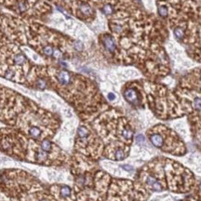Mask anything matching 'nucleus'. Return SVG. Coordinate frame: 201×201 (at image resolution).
Instances as JSON below:
<instances>
[{
  "instance_id": "obj_7",
  "label": "nucleus",
  "mask_w": 201,
  "mask_h": 201,
  "mask_svg": "<svg viewBox=\"0 0 201 201\" xmlns=\"http://www.w3.org/2000/svg\"><path fill=\"white\" fill-rule=\"evenodd\" d=\"M25 57L22 53H17L13 56V63L16 65H22L25 63Z\"/></svg>"
},
{
  "instance_id": "obj_6",
  "label": "nucleus",
  "mask_w": 201,
  "mask_h": 201,
  "mask_svg": "<svg viewBox=\"0 0 201 201\" xmlns=\"http://www.w3.org/2000/svg\"><path fill=\"white\" fill-rule=\"evenodd\" d=\"M28 134L34 139H39L42 135V131L38 127L33 126L28 130Z\"/></svg>"
},
{
  "instance_id": "obj_18",
  "label": "nucleus",
  "mask_w": 201,
  "mask_h": 201,
  "mask_svg": "<svg viewBox=\"0 0 201 201\" xmlns=\"http://www.w3.org/2000/svg\"><path fill=\"white\" fill-rule=\"evenodd\" d=\"M74 46V49H75L76 50H79V51H80V50H83V48H84V47H83V44H82L81 42H79V41L75 42Z\"/></svg>"
},
{
  "instance_id": "obj_16",
  "label": "nucleus",
  "mask_w": 201,
  "mask_h": 201,
  "mask_svg": "<svg viewBox=\"0 0 201 201\" xmlns=\"http://www.w3.org/2000/svg\"><path fill=\"white\" fill-rule=\"evenodd\" d=\"M43 53H44L46 56L50 57V56H53L54 50H53V49H52L50 46H47V47H45V48L43 49Z\"/></svg>"
},
{
  "instance_id": "obj_20",
  "label": "nucleus",
  "mask_w": 201,
  "mask_h": 201,
  "mask_svg": "<svg viewBox=\"0 0 201 201\" xmlns=\"http://www.w3.org/2000/svg\"><path fill=\"white\" fill-rule=\"evenodd\" d=\"M122 168H123L124 170H128V171H132V170H133V168H132V166H129V165H123Z\"/></svg>"
},
{
  "instance_id": "obj_3",
  "label": "nucleus",
  "mask_w": 201,
  "mask_h": 201,
  "mask_svg": "<svg viewBox=\"0 0 201 201\" xmlns=\"http://www.w3.org/2000/svg\"><path fill=\"white\" fill-rule=\"evenodd\" d=\"M124 97L129 103H131L132 104H138L139 103V95H138L137 91L133 89H126L124 92Z\"/></svg>"
},
{
  "instance_id": "obj_2",
  "label": "nucleus",
  "mask_w": 201,
  "mask_h": 201,
  "mask_svg": "<svg viewBox=\"0 0 201 201\" xmlns=\"http://www.w3.org/2000/svg\"><path fill=\"white\" fill-rule=\"evenodd\" d=\"M103 46L105 48V50L107 51H109L110 53H114L117 50V45L115 43V40L113 39V37L109 35H105L103 37Z\"/></svg>"
},
{
  "instance_id": "obj_14",
  "label": "nucleus",
  "mask_w": 201,
  "mask_h": 201,
  "mask_svg": "<svg viewBox=\"0 0 201 201\" xmlns=\"http://www.w3.org/2000/svg\"><path fill=\"white\" fill-rule=\"evenodd\" d=\"M157 10H158V14H159L161 17L166 18V17L168 16V7H167L166 6H164V5L159 6Z\"/></svg>"
},
{
  "instance_id": "obj_8",
  "label": "nucleus",
  "mask_w": 201,
  "mask_h": 201,
  "mask_svg": "<svg viewBox=\"0 0 201 201\" xmlns=\"http://www.w3.org/2000/svg\"><path fill=\"white\" fill-rule=\"evenodd\" d=\"M174 36L175 37L179 40V41H183L184 35H185V31L183 27H176L174 28Z\"/></svg>"
},
{
  "instance_id": "obj_12",
  "label": "nucleus",
  "mask_w": 201,
  "mask_h": 201,
  "mask_svg": "<svg viewBox=\"0 0 201 201\" xmlns=\"http://www.w3.org/2000/svg\"><path fill=\"white\" fill-rule=\"evenodd\" d=\"M121 134H122L123 138H125L126 140H131V139L132 138L133 132H132V131L130 128H126V129H124V130L122 131Z\"/></svg>"
},
{
  "instance_id": "obj_13",
  "label": "nucleus",
  "mask_w": 201,
  "mask_h": 201,
  "mask_svg": "<svg viewBox=\"0 0 201 201\" xmlns=\"http://www.w3.org/2000/svg\"><path fill=\"white\" fill-rule=\"evenodd\" d=\"M115 157H116V159H117V160H122V159H124V157H125V152H124V150L121 149V148L117 149L116 152H115Z\"/></svg>"
},
{
  "instance_id": "obj_5",
  "label": "nucleus",
  "mask_w": 201,
  "mask_h": 201,
  "mask_svg": "<svg viewBox=\"0 0 201 201\" xmlns=\"http://www.w3.org/2000/svg\"><path fill=\"white\" fill-rule=\"evenodd\" d=\"M149 139L151 142L157 148H162L164 144V138L161 134L159 133H152L149 135Z\"/></svg>"
},
{
  "instance_id": "obj_1",
  "label": "nucleus",
  "mask_w": 201,
  "mask_h": 201,
  "mask_svg": "<svg viewBox=\"0 0 201 201\" xmlns=\"http://www.w3.org/2000/svg\"><path fill=\"white\" fill-rule=\"evenodd\" d=\"M51 193L58 201H74L72 197V190L67 185L53 186L51 188Z\"/></svg>"
},
{
  "instance_id": "obj_10",
  "label": "nucleus",
  "mask_w": 201,
  "mask_h": 201,
  "mask_svg": "<svg viewBox=\"0 0 201 201\" xmlns=\"http://www.w3.org/2000/svg\"><path fill=\"white\" fill-rule=\"evenodd\" d=\"M79 9L85 15H90L92 13V11H93L92 8L90 7V6H89L88 4H81L79 6Z\"/></svg>"
},
{
  "instance_id": "obj_21",
  "label": "nucleus",
  "mask_w": 201,
  "mask_h": 201,
  "mask_svg": "<svg viewBox=\"0 0 201 201\" xmlns=\"http://www.w3.org/2000/svg\"><path fill=\"white\" fill-rule=\"evenodd\" d=\"M115 98H116V96H115V94H114V93H109V94H108V99H109L110 101L115 100Z\"/></svg>"
},
{
  "instance_id": "obj_11",
  "label": "nucleus",
  "mask_w": 201,
  "mask_h": 201,
  "mask_svg": "<svg viewBox=\"0 0 201 201\" xmlns=\"http://www.w3.org/2000/svg\"><path fill=\"white\" fill-rule=\"evenodd\" d=\"M40 148L43 149L46 152H50L51 149H52V144H51V142L50 141L44 140V141H42V142L40 144Z\"/></svg>"
},
{
  "instance_id": "obj_19",
  "label": "nucleus",
  "mask_w": 201,
  "mask_h": 201,
  "mask_svg": "<svg viewBox=\"0 0 201 201\" xmlns=\"http://www.w3.org/2000/svg\"><path fill=\"white\" fill-rule=\"evenodd\" d=\"M136 141H137V142H142L144 141V137L142 135H138L136 137Z\"/></svg>"
},
{
  "instance_id": "obj_9",
  "label": "nucleus",
  "mask_w": 201,
  "mask_h": 201,
  "mask_svg": "<svg viewBox=\"0 0 201 201\" xmlns=\"http://www.w3.org/2000/svg\"><path fill=\"white\" fill-rule=\"evenodd\" d=\"M77 134H78V137L80 139H85L87 137H89V130L84 127V126H81L78 128V131H77Z\"/></svg>"
},
{
  "instance_id": "obj_4",
  "label": "nucleus",
  "mask_w": 201,
  "mask_h": 201,
  "mask_svg": "<svg viewBox=\"0 0 201 201\" xmlns=\"http://www.w3.org/2000/svg\"><path fill=\"white\" fill-rule=\"evenodd\" d=\"M56 77H57L58 82L63 86H67L71 82V75L67 71H60V72H58Z\"/></svg>"
},
{
  "instance_id": "obj_17",
  "label": "nucleus",
  "mask_w": 201,
  "mask_h": 201,
  "mask_svg": "<svg viewBox=\"0 0 201 201\" xmlns=\"http://www.w3.org/2000/svg\"><path fill=\"white\" fill-rule=\"evenodd\" d=\"M102 10H103V12L104 14H106V15H109V14L113 13V7H112V6L109 5V4L104 5Z\"/></svg>"
},
{
  "instance_id": "obj_15",
  "label": "nucleus",
  "mask_w": 201,
  "mask_h": 201,
  "mask_svg": "<svg viewBox=\"0 0 201 201\" xmlns=\"http://www.w3.org/2000/svg\"><path fill=\"white\" fill-rule=\"evenodd\" d=\"M193 107L197 111H201V98L197 97L193 102Z\"/></svg>"
}]
</instances>
